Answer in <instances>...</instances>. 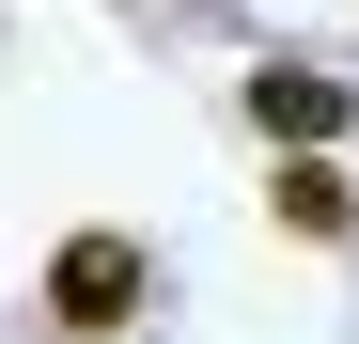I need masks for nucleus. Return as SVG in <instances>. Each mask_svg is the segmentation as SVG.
<instances>
[{"instance_id": "nucleus-1", "label": "nucleus", "mask_w": 359, "mask_h": 344, "mask_svg": "<svg viewBox=\"0 0 359 344\" xmlns=\"http://www.w3.org/2000/svg\"><path fill=\"white\" fill-rule=\"evenodd\" d=\"M47 313H63V329H126L141 313V251L126 235H63V251H47Z\"/></svg>"}, {"instance_id": "nucleus-2", "label": "nucleus", "mask_w": 359, "mask_h": 344, "mask_svg": "<svg viewBox=\"0 0 359 344\" xmlns=\"http://www.w3.org/2000/svg\"><path fill=\"white\" fill-rule=\"evenodd\" d=\"M250 126H266L281 157H328V141H344V79H313V63H250Z\"/></svg>"}, {"instance_id": "nucleus-3", "label": "nucleus", "mask_w": 359, "mask_h": 344, "mask_svg": "<svg viewBox=\"0 0 359 344\" xmlns=\"http://www.w3.org/2000/svg\"><path fill=\"white\" fill-rule=\"evenodd\" d=\"M266 219H281V235H344V172H328V157H281Z\"/></svg>"}]
</instances>
